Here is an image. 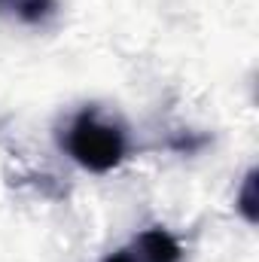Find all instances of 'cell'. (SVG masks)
Returning a JSON list of instances; mask_svg holds the SVG:
<instances>
[{
  "mask_svg": "<svg viewBox=\"0 0 259 262\" xmlns=\"http://www.w3.org/2000/svg\"><path fill=\"white\" fill-rule=\"evenodd\" d=\"M61 146L85 171L107 174L116 165H122V159L128 156V134H125V125L107 110L82 107L76 116H70L61 134Z\"/></svg>",
  "mask_w": 259,
  "mask_h": 262,
  "instance_id": "cell-1",
  "label": "cell"
},
{
  "mask_svg": "<svg viewBox=\"0 0 259 262\" xmlns=\"http://www.w3.org/2000/svg\"><path fill=\"white\" fill-rule=\"evenodd\" d=\"M55 12L58 0H0V18H12L31 28H43Z\"/></svg>",
  "mask_w": 259,
  "mask_h": 262,
  "instance_id": "cell-3",
  "label": "cell"
},
{
  "mask_svg": "<svg viewBox=\"0 0 259 262\" xmlns=\"http://www.w3.org/2000/svg\"><path fill=\"white\" fill-rule=\"evenodd\" d=\"M104 262H183V247L168 229L153 226L134 235L125 247L104 256Z\"/></svg>",
  "mask_w": 259,
  "mask_h": 262,
  "instance_id": "cell-2",
  "label": "cell"
},
{
  "mask_svg": "<svg viewBox=\"0 0 259 262\" xmlns=\"http://www.w3.org/2000/svg\"><path fill=\"white\" fill-rule=\"evenodd\" d=\"M238 210L244 213L247 223H256V171L244 177V186L238 192Z\"/></svg>",
  "mask_w": 259,
  "mask_h": 262,
  "instance_id": "cell-4",
  "label": "cell"
}]
</instances>
